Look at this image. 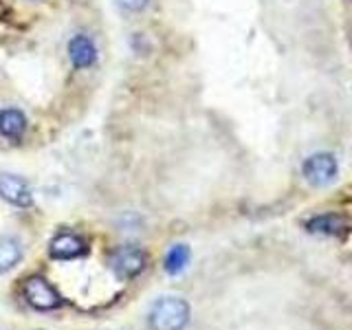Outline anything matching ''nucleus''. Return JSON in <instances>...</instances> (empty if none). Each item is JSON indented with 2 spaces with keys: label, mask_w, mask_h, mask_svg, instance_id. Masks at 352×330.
Masks as SVG:
<instances>
[{
  "label": "nucleus",
  "mask_w": 352,
  "mask_h": 330,
  "mask_svg": "<svg viewBox=\"0 0 352 330\" xmlns=\"http://www.w3.org/2000/svg\"><path fill=\"white\" fill-rule=\"evenodd\" d=\"M190 304L181 297H161L152 306L148 324L152 330H183L190 322Z\"/></svg>",
  "instance_id": "f257e3e1"
},
{
  "label": "nucleus",
  "mask_w": 352,
  "mask_h": 330,
  "mask_svg": "<svg viewBox=\"0 0 352 330\" xmlns=\"http://www.w3.org/2000/svg\"><path fill=\"white\" fill-rule=\"evenodd\" d=\"M25 300L29 302V306H33L36 311H55V308L62 306V295L58 293V289L42 275H33L25 282Z\"/></svg>",
  "instance_id": "f03ea898"
},
{
  "label": "nucleus",
  "mask_w": 352,
  "mask_h": 330,
  "mask_svg": "<svg viewBox=\"0 0 352 330\" xmlns=\"http://www.w3.org/2000/svg\"><path fill=\"white\" fill-rule=\"evenodd\" d=\"M84 253H86V242L82 236L73 234V231H60L49 245V256L53 260H75L84 256Z\"/></svg>",
  "instance_id": "39448f33"
},
{
  "label": "nucleus",
  "mask_w": 352,
  "mask_h": 330,
  "mask_svg": "<svg viewBox=\"0 0 352 330\" xmlns=\"http://www.w3.org/2000/svg\"><path fill=\"white\" fill-rule=\"evenodd\" d=\"M146 262H148L146 251L135 245L119 247L113 253V260H110L115 275L121 280H132V278H137V275H141L143 269H146Z\"/></svg>",
  "instance_id": "7ed1b4c3"
},
{
  "label": "nucleus",
  "mask_w": 352,
  "mask_h": 330,
  "mask_svg": "<svg viewBox=\"0 0 352 330\" xmlns=\"http://www.w3.org/2000/svg\"><path fill=\"white\" fill-rule=\"evenodd\" d=\"M69 58L73 62L75 69H91V66L97 62V49L91 38L86 36H75L71 42H69Z\"/></svg>",
  "instance_id": "0eeeda50"
},
{
  "label": "nucleus",
  "mask_w": 352,
  "mask_h": 330,
  "mask_svg": "<svg viewBox=\"0 0 352 330\" xmlns=\"http://www.w3.org/2000/svg\"><path fill=\"white\" fill-rule=\"evenodd\" d=\"M148 3L150 0H119V5L128 11H141V9L148 7Z\"/></svg>",
  "instance_id": "f8f14e48"
},
{
  "label": "nucleus",
  "mask_w": 352,
  "mask_h": 330,
  "mask_svg": "<svg viewBox=\"0 0 352 330\" xmlns=\"http://www.w3.org/2000/svg\"><path fill=\"white\" fill-rule=\"evenodd\" d=\"M27 130V117L16 108L0 110V135L5 139L18 141Z\"/></svg>",
  "instance_id": "6e6552de"
},
{
  "label": "nucleus",
  "mask_w": 352,
  "mask_h": 330,
  "mask_svg": "<svg viewBox=\"0 0 352 330\" xmlns=\"http://www.w3.org/2000/svg\"><path fill=\"white\" fill-rule=\"evenodd\" d=\"M0 198L16 207H29L33 194L25 179L14 174H0Z\"/></svg>",
  "instance_id": "423d86ee"
},
{
  "label": "nucleus",
  "mask_w": 352,
  "mask_h": 330,
  "mask_svg": "<svg viewBox=\"0 0 352 330\" xmlns=\"http://www.w3.org/2000/svg\"><path fill=\"white\" fill-rule=\"evenodd\" d=\"M187 262H190V247L174 245L165 256V271L170 275H179L187 267Z\"/></svg>",
  "instance_id": "9b49d317"
},
{
  "label": "nucleus",
  "mask_w": 352,
  "mask_h": 330,
  "mask_svg": "<svg viewBox=\"0 0 352 330\" xmlns=\"http://www.w3.org/2000/svg\"><path fill=\"white\" fill-rule=\"evenodd\" d=\"M22 260V247L16 238L0 236V273H7Z\"/></svg>",
  "instance_id": "9d476101"
},
{
  "label": "nucleus",
  "mask_w": 352,
  "mask_h": 330,
  "mask_svg": "<svg viewBox=\"0 0 352 330\" xmlns=\"http://www.w3.org/2000/svg\"><path fill=\"white\" fill-rule=\"evenodd\" d=\"M337 170H339L337 159L330 152H317L313 157H308L302 165L304 179L315 187H324L328 183H333Z\"/></svg>",
  "instance_id": "20e7f679"
},
{
  "label": "nucleus",
  "mask_w": 352,
  "mask_h": 330,
  "mask_svg": "<svg viewBox=\"0 0 352 330\" xmlns=\"http://www.w3.org/2000/svg\"><path fill=\"white\" fill-rule=\"evenodd\" d=\"M308 231L313 234H326V236H335L341 234L346 229V220L341 218L339 214H322V216H315L306 223Z\"/></svg>",
  "instance_id": "1a4fd4ad"
}]
</instances>
